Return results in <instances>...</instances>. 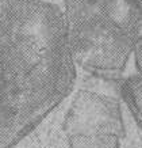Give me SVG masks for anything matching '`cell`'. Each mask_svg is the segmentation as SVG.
<instances>
[{
  "label": "cell",
  "instance_id": "7a4b0ae2",
  "mask_svg": "<svg viewBox=\"0 0 142 148\" xmlns=\"http://www.w3.org/2000/svg\"><path fill=\"white\" fill-rule=\"evenodd\" d=\"M76 65L95 77L119 80L133 56L142 18L126 0H64Z\"/></svg>",
  "mask_w": 142,
  "mask_h": 148
},
{
  "label": "cell",
  "instance_id": "3957f363",
  "mask_svg": "<svg viewBox=\"0 0 142 148\" xmlns=\"http://www.w3.org/2000/svg\"><path fill=\"white\" fill-rule=\"evenodd\" d=\"M62 129L69 148H120L126 136L122 105L110 95L76 91Z\"/></svg>",
  "mask_w": 142,
  "mask_h": 148
},
{
  "label": "cell",
  "instance_id": "8992f818",
  "mask_svg": "<svg viewBox=\"0 0 142 148\" xmlns=\"http://www.w3.org/2000/svg\"><path fill=\"white\" fill-rule=\"evenodd\" d=\"M126 1H129L130 4L137 10V12L141 15V18H142V0H126Z\"/></svg>",
  "mask_w": 142,
  "mask_h": 148
},
{
  "label": "cell",
  "instance_id": "5b68a950",
  "mask_svg": "<svg viewBox=\"0 0 142 148\" xmlns=\"http://www.w3.org/2000/svg\"><path fill=\"white\" fill-rule=\"evenodd\" d=\"M133 56H134V64H135L138 75H142V29L141 32L138 33L135 42H134Z\"/></svg>",
  "mask_w": 142,
  "mask_h": 148
},
{
  "label": "cell",
  "instance_id": "277c9868",
  "mask_svg": "<svg viewBox=\"0 0 142 148\" xmlns=\"http://www.w3.org/2000/svg\"><path fill=\"white\" fill-rule=\"evenodd\" d=\"M120 95L134 121L142 130V75L137 73L124 79L120 86Z\"/></svg>",
  "mask_w": 142,
  "mask_h": 148
},
{
  "label": "cell",
  "instance_id": "6da1fadb",
  "mask_svg": "<svg viewBox=\"0 0 142 148\" xmlns=\"http://www.w3.org/2000/svg\"><path fill=\"white\" fill-rule=\"evenodd\" d=\"M77 65L62 8L8 0L0 10V148H12L72 94Z\"/></svg>",
  "mask_w": 142,
  "mask_h": 148
}]
</instances>
